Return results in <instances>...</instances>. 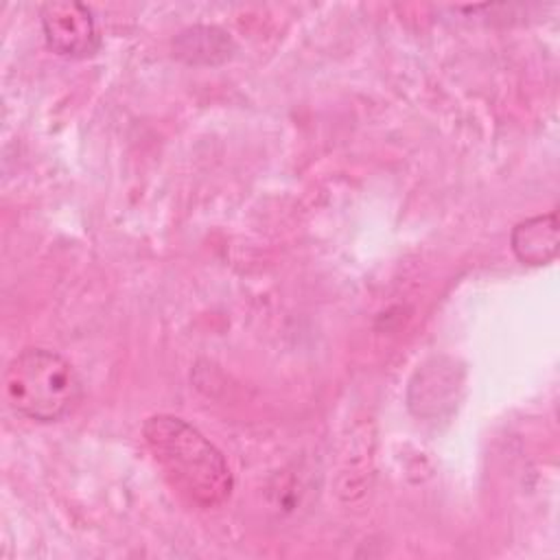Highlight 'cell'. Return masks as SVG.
I'll return each instance as SVG.
<instances>
[{
    "mask_svg": "<svg viewBox=\"0 0 560 560\" xmlns=\"http://www.w3.org/2000/svg\"><path fill=\"white\" fill-rule=\"evenodd\" d=\"M142 435L173 488L190 503L217 508L232 494L234 479L225 457L186 420L166 413L151 416Z\"/></svg>",
    "mask_w": 560,
    "mask_h": 560,
    "instance_id": "1",
    "label": "cell"
},
{
    "mask_svg": "<svg viewBox=\"0 0 560 560\" xmlns=\"http://www.w3.org/2000/svg\"><path fill=\"white\" fill-rule=\"evenodd\" d=\"M81 396L77 370L52 350L26 348L4 370V398L28 420L57 422L77 409Z\"/></svg>",
    "mask_w": 560,
    "mask_h": 560,
    "instance_id": "2",
    "label": "cell"
},
{
    "mask_svg": "<svg viewBox=\"0 0 560 560\" xmlns=\"http://www.w3.org/2000/svg\"><path fill=\"white\" fill-rule=\"evenodd\" d=\"M48 48L61 57L85 59L101 48V35L92 11L81 2H46L39 9Z\"/></svg>",
    "mask_w": 560,
    "mask_h": 560,
    "instance_id": "3",
    "label": "cell"
},
{
    "mask_svg": "<svg viewBox=\"0 0 560 560\" xmlns=\"http://www.w3.org/2000/svg\"><path fill=\"white\" fill-rule=\"evenodd\" d=\"M514 256L529 267L549 265L558 256V217L556 212L521 221L510 236Z\"/></svg>",
    "mask_w": 560,
    "mask_h": 560,
    "instance_id": "4",
    "label": "cell"
},
{
    "mask_svg": "<svg viewBox=\"0 0 560 560\" xmlns=\"http://www.w3.org/2000/svg\"><path fill=\"white\" fill-rule=\"evenodd\" d=\"M173 50L188 66H219L232 57L234 42L219 26H190L175 37Z\"/></svg>",
    "mask_w": 560,
    "mask_h": 560,
    "instance_id": "5",
    "label": "cell"
}]
</instances>
